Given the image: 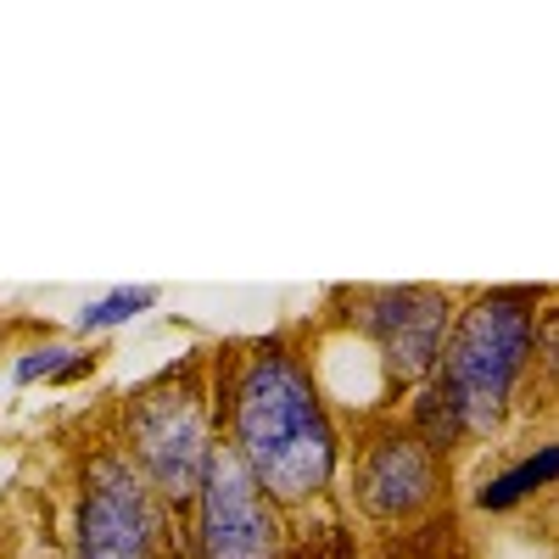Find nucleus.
<instances>
[{"label":"nucleus","instance_id":"f257e3e1","mask_svg":"<svg viewBox=\"0 0 559 559\" xmlns=\"http://www.w3.org/2000/svg\"><path fill=\"white\" fill-rule=\"evenodd\" d=\"M213 397L224 448L247 464L263 498L286 515L292 537L308 532L336 503L347 471V437L331 397L319 392L313 347L297 331L218 347Z\"/></svg>","mask_w":559,"mask_h":559},{"label":"nucleus","instance_id":"f03ea898","mask_svg":"<svg viewBox=\"0 0 559 559\" xmlns=\"http://www.w3.org/2000/svg\"><path fill=\"white\" fill-rule=\"evenodd\" d=\"M543 302V286H487L459 302L437 376L414 386L403 408V426L437 459L503 437L509 419L521 414L532 392Z\"/></svg>","mask_w":559,"mask_h":559},{"label":"nucleus","instance_id":"7ed1b4c3","mask_svg":"<svg viewBox=\"0 0 559 559\" xmlns=\"http://www.w3.org/2000/svg\"><path fill=\"white\" fill-rule=\"evenodd\" d=\"M112 442L185 521V509H191V498L207 476V459L224 442L218 397H213V358L168 364L163 376L123 392L112 408Z\"/></svg>","mask_w":559,"mask_h":559},{"label":"nucleus","instance_id":"20e7f679","mask_svg":"<svg viewBox=\"0 0 559 559\" xmlns=\"http://www.w3.org/2000/svg\"><path fill=\"white\" fill-rule=\"evenodd\" d=\"M185 521L157 498V487L112 442L79 448L68 498V559H168L185 548Z\"/></svg>","mask_w":559,"mask_h":559},{"label":"nucleus","instance_id":"39448f33","mask_svg":"<svg viewBox=\"0 0 559 559\" xmlns=\"http://www.w3.org/2000/svg\"><path fill=\"white\" fill-rule=\"evenodd\" d=\"M459 302L464 297L442 286H347L342 313H331V324H342L353 342L369 347L392 403H408L414 386L437 376Z\"/></svg>","mask_w":559,"mask_h":559},{"label":"nucleus","instance_id":"423d86ee","mask_svg":"<svg viewBox=\"0 0 559 559\" xmlns=\"http://www.w3.org/2000/svg\"><path fill=\"white\" fill-rule=\"evenodd\" d=\"M347 498L381 532L414 526L448 498V459H437L419 442L403 426V414L364 419L353 459H347Z\"/></svg>","mask_w":559,"mask_h":559},{"label":"nucleus","instance_id":"0eeeda50","mask_svg":"<svg viewBox=\"0 0 559 559\" xmlns=\"http://www.w3.org/2000/svg\"><path fill=\"white\" fill-rule=\"evenodd\" d=\"M179 537H185V559H292L297 554L286 515L263 498V487L224 442L207 459V476L191 509H185Z\"/></svg>","mask_w":559,"mask_h":559},{"label":"nucleus","instance_id":"6e6552de","mask_svg":"<svg viewBox=\"0 0 559 559\" xmlns=\"http://www.w3.org/2000/svg\"><path fill=\"white\" fill-rule=\"evenodd\" d=\"M554 487H559V437H537V442L509 448L471 487V509H481V515H515L521 503H532Z\"/></svg>","mask_w":559,"mask_h":559},{"label":"nucleus","instance_id":"1a4fd4ad","mask_svg":"<svg viewBox=\"0 0 559 559\" xmlns=\"http://www.w3.org/2000/svg\"><path fill=\"white\" fill-rule=\"evenodd\" d=\"M84 376H96V347H73V342H34L12 358V381L17 386H73Z\"/></svg>","mask_w":559,"mask_h":559},{"label":"nucleus","instance_id":"9d476101","mask_svg":"<svg viewBox=\"0 0 559 559\" xmlns=\"http://www.w3.org/2000/svg\"><path fill=\"white\" fill-rule=\"evenodd\" d=\"M157 297H163L157 286H118V292H107V297H96V302H84L79 336H107V331H118V324H129V319H140V313H152Z\"/></svg>","mask_w":559,"mask_h":559},{"label":"nucleus","instance_id":"9b49d317","mask_svg":"<svg viewBox=\"0 0 559 559\" xmlns=\"http://www.w3.org/2000/svg\"><path fill=\"white\" fill-rule=\"evenodd\" d=\"M532 386H548L559 397V292H548L537 313V358H532Z\"/></svg>","mask_w":559,"mask_h":559},{"label":"nucleus","instance_id":"f8f14e48","mask_svg":"<svg viewBox=\"0 0 559 559\" xmlns=\"http://www.w3.org/2000/svg\"><path fill=\"white\" fill-rule=\"evenodd\" d=\"M168 559H185V548H174V554H168Z\"/></svg>","mask_w":559,"mask_h":559}]
</instances>
